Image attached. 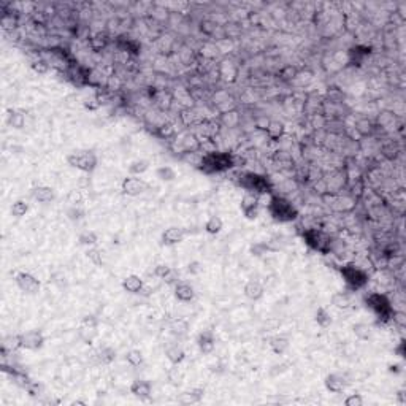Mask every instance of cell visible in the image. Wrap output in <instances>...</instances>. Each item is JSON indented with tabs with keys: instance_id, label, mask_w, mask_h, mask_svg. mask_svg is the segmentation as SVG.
<instances>
[{
	"instance_id": "10",
	"label": "cell",
	"mask_w": 406,
	"mask_h": 406,
	"mask_svg": "<svg viewBox=\"0 0 406 406\" xmlns=\"http://www.w3.org/2000/svg\"><path fill=\"white\" fill-rule=\"evenodd\" d=\"M21 336V348L29 351H37L45 344V336L40 330H29L19 335Z\"/></svg>"
},
{
	"instance_id": "44",
	"label": "cell",
	"mask_w": 406,
	"mask_h": 406,
	"mask_svg": "<svg viewBox=\"0 0 406 406\" xmlns=\"http://www.w3.org/2000/svg\"><path fill=\"white\" fill-rule=\"evenodd\" d=\"M363 397L360 394H351L344 398V406H362L363 405Z\"/></svg>"
},
{
	"instance_id": "17",
	"label": "cell",
	"mask_w": 406,
	"mask_h": 406,
	"mask_svg": "<svg viewBox=\"0 0 406 406\" xmlns=\"http://www.w3.org/2000/svg\"><path fill=\"white\" fill-rule=\"evenodd\" d=\"M123 289L128 294H141L145 289V281L138 275H128L123 279Z\"/></svg>"
},
{
	"instance_id": "33",
	"label": "cell",
	"mask_w": 406,
	"mask_h": 406,
	"mask_svg": "<svg viewBox=\"0 0 406 406\" xmlns=\"http://www.w3.org/2000/svg\"><path fill=\"white\" fill-rule=\"evenodd\" d=\"M154 275L157 276V278H160V279L172 282L173 270H172L170 265H167V263H159V265L154 268Z\"/></svg>"
},
{
	"instance_id": "38",
	"label": "cell",
	"mask_w": 406,
	"mask_h": 406,
	"mask_svg": "<svg viewBox=\"0 0 406 406\" xmlns=\"http://www.w3.org/2000/svg\"><path fill=\"white\" fill-rule=\"evenodd\" d=\"M157 135L160 138H172L177 135V130H175V126L172 123H162L160 126H157Z\"/></svg>"
},
{
	"instance_id": "22",
	"label": "cell",
	"mask_w": 406,
	"mask_h": 406,
	"mask_svg": "<svg viewBox=\"0 0 406 406\" xmlns=\"http://www.w3.org/2000/svg\"><path fill=\"white\" fill-rule=\"evenodd\" d=\"M32 197L40 203H50L54 200L56 194H54V189L50 186H38L32 191Z\"/></svg>"
},
{
	"instance_id": "2",
	"label": "cell",
	"mask_w": 406,
	"mask_h": 406,
	"mask_svg": "<svg viewBox=\"0 0 406 406\" xmlns=\"http://www.w3.org/2000/svg\"><path fill=\"white\" fill-rule=\"evenodd\" d=\"M268 211L275 221H279V222H292L299 216L297 208L287 199L281 197V195H272L270 197Z\"/></svg>"
},
{
	"instance_id": "25",
	"label": "cell",
	"mask_w": 406,
	"mask_h": 406,
	"mask_svg": "<svg viewBox=\"0 0 406 406\" xmlns=\"http://www.w3.org/2000/svg\"><path fill=\"white\" fill-rule=\"evenodd\" d=\"M270 348L275 354H284L289 349V338L282 335H276L270 340Z\"/></svg>"
},
{
	"instance_id": "36",
	"label": "cell",
	"mask_w": 406,
	"mask_h": 406,
	"mask_svg": "<svg viewBox=\"0 0 406 406\" xmlns=\"http://www.w3.org/2000/svg\"><path fill=\"white\" fill-rule=\"evenodd\" d=\"M97 358H99L100 363L108 365V363H111L114 358H116V353H114V349L105 346V348H102V349L97 351Z\"/></svg>"
},
{
	"instance_id": "50",
	"label": "cell",
	"mask_w": 406,
	"mask_h": 406,
	"mask_svg": "<svg viewBox=\"0 0 406 406\" xmlns=\"http://www.w3.org/2000/svg\"><path fill=\"white\" fill-rule=\"evenodd\" d=\"M73 406H76V405H86V402H81V400H75V402H72Z\"/></svg>"
},
{
	"instance_id": "9",
	"label": "cell",
	"mask_w": 406,
	"mask_h": 406,
	"mask_svg": "<svg viewBox=\"0 0 406 406\" xmlns=\"http://www.w3.org/2000/svg\"><path fill=\"white\" fill-rule=\"evenodd\" d=\"M121 191H123L124 195L127 197H138L145 191H148V182H145L141 178L133 177V175H128L121 182Z\"/></svg>"
},
{
	"instance_id": "13",
	"label": "cell",
	"mask_w": 406,
	"mask_h": 406,
	"mask_svg": "<svg viewBox=\"0 0 406 406\" xmlns=\"http://www.w3.org/2000/svg\"><path fill=\"white\" fill-rule=\"evenodd\" d=\"M187 232L184 228L181 227H168L164 230V233H162L160 240H162V245L165 246H175V245H179L181 241H184Z\"/></svg>"
},
{
	"instance_id": "49",
	"label": "cell",
	"mask_w": 406,
	"mask_h": 406,
	"mask_svg": "<svg viewBox=\"0 0 406 406\" xmlns=\"http://www.w3.org/2000/svg\"><path fill=\"white\" fill-rule=\"evenodd\" d=\"M187 270H189V273H192V275H197L199 272H200V263L199 262H191L189 263V267H187Z\"/></svg>"
},
{
	"instance_id": "12",
	"label": "cell",
	"mask_w": 406,
	"mask_h": 406,
	"mask_svg": "<svg viewBox=\"0 0 406 406\" xmlns=\"http://www.w3.org/2000/svg\"><path fill=\"white\" fill-rule=\"evenodd\" d=\"M16 284H18V287L23 290V292L30 294V295L37 294L40 290V287H42L40 281L30 273H19L16 276Z\"/></svg>"
},
{
	"instance_id": "34",
	"label": "cell",
	"mask_w": 406,
	"mask_h": 406,
	"mask_svg": "<svg viewBox=\"0 0 406 406\" xmlns=\"http://www.w3.org/2000/svg\"><path fill=\"white\" fill-rule=\"evenodd\" d=\"M181 119L184 121V124L187 127H191V126H199L202 123V118H199V114L195 113V110H191V108H187V110L182 111L181 114Z\"/></svg>"
},
{
	"instance_id": "35",
	"label": "cell",
	"mask_w": 406,
	"mask_h": 406,
	"mask_svg": "<svg viewBox=\"0 0 406 406\" xmlns=\"http://www.w3.org/2000/svg\"><path fill=\"white\" fill-rule=\"evenodd\" d=\"M353 330H354V335L362 341L368 340V338L371 336V327L365 322H357L355 326L353 327Z\"/></svg>"
},
{
	"instance_id": "30",
	"label": "cell",
	"mask_w": 406,
	"mask_h": 406,
	"mask_svg": "<svg viewBox=\"0 0 406 406\" xmlns=\"http://www.w3.org/2000/svg\"><path fill=\"white\" fill-rule=\"evenodd\" d=\"M314 319L317 322V326L322 327V329H327L331 326V322H333V319H331V314L329 313V311L326 308H317L316 311V314H314Z\"/></svg>"
},
{
	"instance_id": "31",
	"label": "cell",
	"mask_w": 406,
	"mask_h": 406,
	"mask_svg": "<svg viewBox=\"0 0 406 406\" xmlns=\"http://www.w3.org/2000/svg\"><path fill=\"white\" fill-rule=\"evenodd\" d=\"M79 243L83 246H89V248L97 246V243H99L97 232H94V230H86V232L79 235Z\"/></svg>"
},
{
	"instance_id": "7",
	"label": "cell",
	"mask_w": 406,
	"mask_h": 406,
	"mask_svg": "<svg viewBox=\"0 0 406 406\" xmlns=\"http://www.w3.org/2000/svg\"><path fill=\"white\" fill-rule=\"evenodd\" d=\"M241 187H245L249 192H257V194H263V192H270V182L267 178L260 177L257 173H245L240 179Z\"/></svg>"
},
{
	"instance_id": "5",
	"label": "cell",
	"mask_w": 406,
	"mask_h": 406,
	"mask_svg": "<svg viewBox=\"0 0 406 406\" xmlns=\"http://www.w3.org/2000/svg\"><path fill=\"white\" fill-rule=\"evenodd\" d=\"M67 162H69L70 167L76 168L79 172L92 173L97 168L99 159L92 151H78V152L67 155Z\"/></svg>"
},
{
	"instance_id": "14",
	"label": "cell",
	"mask_w": 406,
	"mask_h": 406,
	"mask_svg": "<svg viewBox=\"0 0 406 406\" xmlns=\"http://www.w3.org/2000/svg\"><path fill=\"white\" fill-rule=\"evenodd\" d=\"M130 394H133L140 400H150L151 395H152V385L150 381L146 380H137L130 384Z\"/></svg>"
},
{
	"instance_id": "27",
	"label": "cell",
	"mask_w": 406,
	"mask_h": 406,
	"mask_svg": "<svg viewBox=\"0 0 406 406\" xmlns=\"http://www.w3.org/2000/svg\"><path fill=\"white\" fill-rule=\"evenodd\" d=\"M155 177H157L160 181H164V182H172L177 179V170H175L173 167L170 165H162L159 167L157 170H155Z\"/></svg>"
},
{
	"instance_id": "4",
	"label": "cell",
	"mask_w": 406,
	"mask_h": 406,
	"mask_svg": "<svg viewBox=\"0 0 406 406\" xmlns=\"http://www.w3.org/2000/svg\"><path fill=\"white\" fill-rule=\"evenodd\" d=\"M365 303H367V306L373 311V313L380 317V319H382V321L392 319L394 308H392L389 299L384 294H378V292L368 294L367 297H365Z\"/></svg>"
},
{
	"instance_id": "6",
	"label": "cell",
	"mask_w": 406,
	"mask_h": 406,
	"mask_svg": "<svg viewBox=\"0 0 406 406\" xmlns=\"http://www.w3.org/2000/svg\"><path fill=\"white\" fill-rule=\"evenodd\" d=\"M303 240L306 241V245L311 246L316 251H319L322 254L330 253V245H331V238L327 235L321 232V230L316 228H308L303 232Z\"/></svg>"
},
{
	"instance_id": "23",
	"label": "cell",
	"mask_w": 406,
	"mask_h": 406,
	"mask_svg": "<svg viewBox=\"0 0 406 406\" xmlns=\"http://www.w3.org/2000/svg\"><path fill=\"white\" fill-rule=\"evenodd\" d=\"M219 75L222 79L227 81V83H233L236 76H238V69H236L232 62L224 60V62H221V65H219Z\"/></svg>"
},
{
	"instance_id": "45",
	"label": "cell",
	"mask_w": 406,
	"mask_h": 406,
	"mask_svg": "<svg viewBox=\"0 0 406 406\" xmlns=\"http://www.w3.org/2000/svg\"><path fill=\"white\" fill-rule=\"evenodd\" d=\"M32 69L35 70V72H38V73H45V72H48L50 64L46 62L45 59H38V60H35V62L32 64Z\"/></svg>"
},
{
	"instance_id": "48",
	"label": "cell",
	"mask_w": 406,
	"mask_h": 406,
	"mask_svg": "<svg viewBox=\"0 0 406 406\" xmlns=\"http://www.w3.org/2000/svg\"><path fill=\"white\" fill-rule=\"evenodd\" d=\"M173 373H175V376H173L172 373H168V380H170L172 384L178 385V384L181 382V380H182V376H181V373L178 371V368H173Z\"/></svg>"
},
{
	"instance_id": "11",
	"label": "cell",
	"mask_w": 406,
	"mask_h": 406,
	"mask_svg": "<svg viewBox=\"0 0 406 406\" xmlns=\"http://www.w3.org/2000/svg\"><path fill=\"white\" fill-rule=\"evenodd\" d=\"M78 336L79 340L86 343V344H92L96 341V338L99 336V330H97V321L91 317V319H86L83 321V326L79 327L78 330Z\"/></svg>"
},
{
	"instance_id": "29",
	"label": "cell",
	"mask_w": 406,
	"mask_h": 406,
	"mask_svg": "<svg viewBox=\"0 0 406 406\" xmlns=\"http://www.w3.org/2000/svg\"><path fill=\"white\" fill-rule=\"evenodd\" d=\"M222 228H224V222H222L219 216H211V218L205 222V232L209 235H218Z\"/></svg>"
},
{
	"instance_id": "37",
	"label": "cell",
	"mask_w": 406,
	"mask_h": 406,
	"mask_svg": "<svg viewBox=\"0 0 406 406\" xmlns=\"http://www.w3.org/2000/svg\"><path fill=\"white\" fill-rule=\"evenodd\" d=\"M27 211H29V203L25 200H16L11 205V214L15 216V218H23V216H25Z\"/></svg>"
},
{
	"instance_id": "39",
	"label": "cell",
	"mask_w": 406,
	"mask_h": 406,
	"mask_svg": "<svg viewBox=\"0 0 406 406\" xmlns=\"http://www.w3.org/2000/svg\"><path fill=\"white\" fill-rule=\"evenodd\" d=\"M8 124L15 128H23L25 124V116L21 111H11L8 114Z\"/></svg>"
},
{
	"instance_id": "46",
	"label": "cell",
	"mask_w": 406,
	"mask_h": 406,
	"mask_svg": "<svg viewBox=\"0 0 406 406\" xmlns=\"http://www.w3.org/2000/svg\"><path fill=\"white\" fill-rule=\"evenodd\" d=\"M268 251V246L265 245V243H255V245H253L251 246V253L254 254V255H263Z\"/></svg>"
},
{
	"instance_id": "42",
	"label": "cell",
	"mask_w": 406,
	"mask_h": 406,
	"mask_svg": "<svg viewBox=\"0 0 406 406\" xmlns=\"http://www.w3.org/2000/svg\"><path fill=\"white\" fill-rule=\"evenodd\" d=\"M221 121H222V124H226L227 127H235L240 123V116L236 114V111H226V113H222Z\"/></svg>"
},
{
	"instance_id": "41",
	"label": "cell",
	"mask_w": 406,
	"mask_h": 406,
	"mask_svg": "<svg viewBox=\"0 0 406 406\" xmlns=\"http://www.w3.org/2000/svg\"><path fill=\"white\" fill-rule=\"evenodd\" d=\"M108 43V38L105 33H96L92 38H91V48L94 51H102L106 46Z\"/></svg>"
},
{
	"instance_id": "24",
	"label": "cell",
	"mask_w": 406,
	"mask_h": 406,
	"mask_svg": "<svg viewBox=\"0 0 406 406\" xmlns=\"http://www.w3.org/2000/svg\"><path fill=\"white\" fill-rule=\"evenodd\" d=\"M330 302L338 309H348L353 304V300H351V295L348 292H335L331 295Z\"/></svg>"
},
{
	"instance_id": "18",
	"label": "cell",
	"mask_w": 406,
	"mask_h": 406,
	"mask_svg": "<svg viewBox=\"0 0 406 406\" xmlns=\"http://www.w3.org/2000/svg\"><path fill=\"white\" fill-rule=\"evenodd\" d=\"M324 384H326V389L331 394H341L346 387V381H344V378L336 375V373H331V375H327L326 380H324Z\"/></svg>"
},
{
	"instance_id": "1",
	"label": "cell",
	"mask_w": 406,
	"mask_h": 406,
	"mask_svg": "<svg viewBox=\"0 0 406 406\" xmlns=\"http://www.w3.org/2000/svg\"><path fill=\"white\" fill-rule=\"evenodd\" d=\"M233 165H235V160H233L232 154L213 151V152L203 154L199 170L203 172V173L211 175V173H221V172L230 170Z\"/></svg>"
},
{
	"instance_id": "15",
	"label": "cell",
	"mask_w": 406,
	"mask_h": 406,
	"mask_svg": "<svg viewBox=\"0 0 406 406\" xmlns=\"http://www.w3.org/2000/svg\"><path fill=\"white\" fill-rule=\"evenodd\" d=\"M197 346L200 353L203 354H211L216 348V336L211 330H203L197 336Z\"/></svg>"
},
{
	"instance_id": "47",
	"label": "cell",
	"mask_w": 406,
	"mask_h": 406,
	"mask_svg": "<svg viewBox=\"0 0 406 406\" xmlns=\"http://www.w3.org/2000/svg\"><path fill=\"white\" fill-rule=\"evenodd\" d=\"M392 321L397 322L400 327H405V324H406V314L402 313V311H394V314H392Z\"/></svg>"
},
{
	"instance_id": "32",
	"label": "cell",
	"mask_w": 406,
	"mask_h": 406,
	"mask_svg": "<svg viewBox=\"0 0 406 406\" xmlns=\"http://www.w3.org/2000/svg\"><path fill=\"white\" fill-rule=\"evenodd\" d=\"M126 360H127L128 365H130V367H140V365H143L145 357H143V353H141V351L130 349L126 354Z\"/></svg>"
},
{
	"instance_id": "16",
	"label": "cell",
	"mask_w": 406,
	"mask_h": 406,
	"mask_svg": "<svg viewBox=\"0 0 406 406\" xmlns=\"http://www.w3.org/2000/svg\"><path fill=\"white\" fill-rule=\"evenodd\" d=\"M175 297H177V299L182 303H189V302L194 300L195 290L189 282L178 281L177 284H175Z\"/></svg>"
},
{
	"instance_id": "26",
	"label": "cell",
	"mask_w": 406,
	"mask_h": 406,
	"mask_svg": "<svg viewBox=\"0 0 406 406\" xmlns=\"http://www.w3.org/2000/svg\"><path fill=\"white\" fill-rule=\"evenodd\" d=\"M165 355H167L168 360H170V363L175 365V367L179 365L186 358V353L181 346H170L165 351Z\"/></svg>"
},
{
	"instance_id": "20",
	"label": "cell",
	"mask_w": 406,
	"mask_h": 406,
	"mask_svg": "<svg viewBox=\"0 0 406 406\" xmlns=\"http://www.w3.org/2000/svg\"><path fill=\"white\" fill-rule=\"evenodd\" d=\"M243 292H245V295L248 297L249 300H253V302H257V300H260L263 294H265V289H263V286L259 282V281H248L245 284V289H243Z\"/></svg>"
},
{
	"instance_id": "21",
	"label": "cell",
	"mask_w": 406,
	"mask_h": 406,
	"mask_svg": "<svg viewBox=\"0 0 406 406\" xmlns=\"http://www.w3.org/2000/svg\"><path fill=\"white\" fill-rule=\"evenodd\" d=\"M203 394H205V390L203 389H189V390H184L182 394H179L178 397V402L181 405H194V403H199L202 398H203Z\"/></svg>"
},
{
	"instance_id": "28",
	"label": "cell",
	"mask_w": 406,
	"mask_h": 406,
	"mask_svg": "<svg viewBox=\"0 0 406 406\" xmlns=\"http://www.w3.org/2000/svg\"><path fill=\"white\" fill-rule=\"evenodd\" d=\"M148 168H150V160L148 159H137V160H133L130 165H128V173L133 175V177H140V175H143L145 172H148Z\"/></svg>"
},
{
	"instance_id": "8",
	"label": "cell",
	"mask_w": 406,
	"mask_h": 406,
	"mask_svg": "<svg viewBox=\"0 0 406 406\" xmlns=\"http://www.w3.org/2000/svg\"><path fill=\"white\" fill-rule=\"evenodd\" d=\"M259 208H260V194L246 191L240 203V209L243 216L246 219H255L259 216Z\"/></svg>"
},
{
	"instance_id": "3",
	"label": "cell",
	"mask_w": 406,
	"mask_h": 406,
	"mask_svg": "<svg viewBox=\"0 0 406 406\" xmlns=\"http://www.w3.org/2000/svg\"><path fill=\"white\" fill-rule=\"evenodd\" d=\"M340 273L343 276L344 282L351 290H360L368 284L370 276L365 270L358 268L354 263H346L340 268Z\"/></svg>"
},
{
	"instance_id": "43",
	"label": "cell",
	"mask_w": 406,
	"mask_h": 406,
	"mask_svg": "<svg viewBox=\"0 0 406 406\" xmlns=\"http://www.w3.org/2000/svg\"><path fill=\"white\" fill-rule=\"evenodd\" d=\"M87 257H89V259L96 263V265H102V263H103V251L96 248V246L89 248V251H87Z\"/></svg>"
},
{
	"instance_id": "19",
	"label": "cell",
	"mask_w": 406,
	"mask_h": 406,
	"mask_svg": "<svg viewBox=\"0 0 406 406\" xmlns=\"http://www.w3.org/2000/svg\"><path fill=\"white\" fill-rule=\"evenodd\" d=\"M265 132L270 140L276 141L284 137V133H286V126H284V123L279 119H270L265 126Z\"/></svg>"
},
{
	"instance_id": "40",
	"label": "cell",
	"mask_w": 406,
	"mask_h": 406,
	"mask_svg": "<svg viewBox=\"0 0 406 406\" xmlns=\"http://www.w3.org/2000/svg\"><path fill=\"white\" fill-rule=\"evenodd\" d=\"M21 348V336L19 335H10L3 338V351H15Z\"/></svg>"
}]
</instances>
